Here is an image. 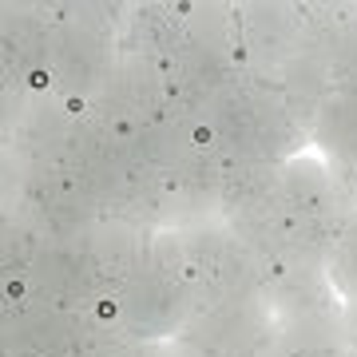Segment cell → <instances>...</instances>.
I'll list each match as a JSON object with an SVG mask.
<instances>
[{
    "label": "cell",
    "instance_id": "6da1fadb",
    "mask_svg": "<svg viewBox=\"0 0 357 357\" xmlns=\"http://www.w3.org/2000/svg\"><path fill=\"white\" fill-rule=\"evenodd\" d=\"M206 131L227 159L290 163L302 155L306 143H314L282 100V84L255 76L243 64H238L234 84L218 96L206 115Z\"/></svg>",
    "mask_w": 357,
    "mask_h": 357
},
{
    "label": "cell",
    "instance_id": "7a4b0ae2",
    "mask_svg": "<svg viewBox=\"0 0 357 357\" xmlns=\"http://www.w3.org/2000/svg\"><path fill=\"white\" fill-rule=\"evenodd\" d=\"M171 345L183 357H274L282 349L266 294L195 306Z\"/></svg>",
    "mask_w": 357,
    "mask_h": 357
},
{
    "label": "cell",
    "instance_id": "3957f363",
    "mask_svg": "<svg viewBox=\"0 0 357 357\" xmlns=\"http://www.w3.org/2000/svg\"><path fill=\"white\" fill-rule=\"evenodd\" d=\"M195 314V282L178 270L147 266L115 294V321L139 342H171Z\"/></svg>",
    "mask_w": 357,
    "mask_h": 357
},
{
    "label": "cell",
    "instance_id": "277c9868",
    "mask_svg": "<svg viewBox=\"0 0 357 357\" xmlns=\"http://www.w3.org/2000/svg\"><path fill=\"white\" fill-rule=\"evenodd\" d=\"M302 52V4L250 0L238 4V64L282 84V72Z\"/></svg>",
    "mask_w": 357,
    "mask_h": 357
},
{
    "label": "cell",
    "instance_id": "5b68a950",
    "mask_svg": "<svg viewBox=\"0 0 357 357\" xmlns=\"http://www.w3.org/2000/svg\"><path fill=\"white\" fill-rule=\"evenodd\" d=\"M91 310H64L24 298L4 306V357H76L88 333Z\"/></svg>",
    "mask_w": 357,
    "mask_h": 357
},
{
    "label": "cell",
    "instance_id": "8992f818",
    "mask_svg": "<svg viewBox=\"0 0 357 357\" xmlns=\"http://www.w3.org/2000/svg\"><path fill=\"white\" fill-rule=\"evenodd\" d=\"M112 128H143L147 119L167 112V68L143 56H119L107 88L88 103Z\"/></svg>",
    "mask_w": 357,
    "mask_h": 357
},
{
    "label": "cell",
    "instance_id": "52a82bcc",
    "mask_svg": "<svg viewBox=\"0 0 357 357\" xmlns=\"http://www.w3.org/2000/svg\"><path fill=\"white\" fill-rule=\"evenodd\" d=\"M282 175H286V163L230 159L227 175H222V195H218L222 222L234 234H246V230L278 218L282 215Z\"/></svg>",
    "mask_w": 357,
    "mask_h": 357
},
{
    "label": "cell",
    "instance_id": "ba28073f",
    "mask_svg": "<svg viewBox=\"0 0 357 357\" xmlns=\"http://www.w3.org/2000/svg\"><path fill=\"white\" fill-rule=\"evenodd\" d=\"M24 282L28 298H40V302L64 310H96V302L103 298L84 243H44Z\"/></svg>",
    "mask_w": 357,
    "mask_h": 357
},
{
    "label": "cell",
    "instance_id": "9c48e42d",
    "mask_svg": "<svg viewBox=\"0 0 357 357\" xmlns=\"http://www.w3.org/2000/svg\"><path fill=\"white\" fill-rule=\"evenodd\" d=\"M147 246H151V230L128 218H100V227L84 238L88 262L96 270L103 298H115L143 266H147Z\"/></svg>",
    "mask_w": 357,
    "mask_h": 357
},
{
    "label": "cell",
    "instance_id": "30bf717a",
    "mask_svg": "<svg viewBox=\"0 0 357 357\" xmlns=\"http://www.w3.org/2000/svg\"><path fill=\"white\" fill-rule=\"evenodd\" d=\"M183 48H187L183 4H159V0L128 4V16L119 28V56H143L155 64H171Z\"/></svg>",
    "mask_w": 357,
    "mask_h": 357
},
{
    "label": "cell",
    "instance_id": "8fae6325",
    "mask_svg": "<svg viewBox=\"0 0 357 357\" xmlns=\"http://www.w3.org/2000/svg\"><path fill=\"white\" fill-rule=\"evenodd\" d=\"M333 68L321 60V56H310V52H298L286 72H282V100L290 107V115L310 131V139H314V128H318V115L321 107L333 100Z\"/></svg>",
    "mask_w": 357,
    "mask_h": 357
},
{
    "label": "cell",
    "instance_id": "7c38bea8",
    "mask_svg": "<svg viewBox=\"0 0 357 357\" xmlns=\"http://www.w3.org/2000/svg\"><path fill=\"white\" fill-rule=\"evenodd\" d=\"M314 143H318L326 159L345 163L357 171V100L345 91H333V100L321 107L318 128H314Z\"/></svg>",
    "mask_w": 357,
    "mask_h": 357
},
{
    "label": "cell",
    "instance_id": "4fadbf2b",
    "mask_svg": "<svg viewBox=\"0 0 357 357\" xmlns=\"http://www.w3.org/2000/svg\"><path fill=\"white\" fill-rule=\"evenodd\" d=\"M183 20H187V40L203 44V48H218L238 56V4H183Z\"/></svg>",
    "mask_w": 357,
    "mask_h": 357
},
{
    "label": "cell",
    "instance_id": "5bb4252c",
    "mask_svg": "<svg viewBox=\"0 0 357 357\" xmlns=\"http://www.w3.org/2000/svg\"><path fill=\"white\" fill-rule=\"evenodd\" d=\"M44 250V238L36 230L20 222V218H4V230H0V262H4V282H20L28 278L32 262Z\"/></svg>",
    "mask_w": 357,
    "mask_h": 357
},
{
    "label": "cell",
    "instance_id": "9a60e30c",
    "mask_svg": "<svg viewBox=\"0 0 357 357\" xmlns=\"http://www.w3.org/2000/svg\"><path fill=\"white\" fill-rule=\"evenodd\" d=\"M76 357H151V342H139L119 321H103L91 314L84 345H79Z\"/></svg>",
    "mask_w": 357,
    "mask_h": 357
},
{
    "label": "cell",
    "instance_id": "2e32d148",
    "mask_svg": "<svg viewBox=\"0 0 357 357\" xmlns=\"http://www.w3.org/2000/svg\"><path fill=\"white\" fill-rule=\"evenodd\" d=\"M326 270H330V282L333 290L342 294V302H357V211L345 218Z\"/></svg>",
    "mask_w": 357,
    "mask_h": 357
},
{
    "label": "cell",
    "instance_id": "e0dca14e",
    "mask_svg": "<svg viewBox=\"0 0 357 357\" xmlns=\"http://www.w3.org/2000/svg\"><path fill=\"white\" fill-rule=\"evenodd\" d=\"M333 84H337V91L357 100V16L345 24L337 56H333Z\"/></svg>",
    "mask_w": 357,
    "mask_h": 357
},
{
    "label": "cell",
    "instance_id": "ac0fdd59",
    "mask_svg": "<svg viewBox=\"0 0 357 357\" xmlns=\"http://www.w3.org/2000/svg\"><path fill=\"white\" fill-rule=\"evenodd\" d=\"M349 345H302V349H278L274 357H345Z\"/></svg>",
    "mask_w": 357,
    "mask_h": 357
},
{
    "label": "cell",
    "instance_id": "d6986e66",
    "mask_svg": "<svg viewBox=\"0 0 357 357\" xmlns=\"http://www.w3.org/2000/svg\"><path fill=\"white\" fill-rule=\"evenodd\" d=\"M345 345L357 354V302H345Z\"/></svg>",
    "mask_w": 357,
    "mask_h": 357
},
{
    "label": "cell",
    "instance_id": "ffe728a7",
    "mask_svg": "<svg viewBox=\"0 0 357 357\" xmlns=\"http://www.w3.org/2000/svg\"><path fill=\"white\" fill-rule=\"evenodd\" d=\"M345 357H357V354H354V349H345Z\"/></svg>",
    "mask_w": 357,
    "mask_h": 357
}]
</instances>
